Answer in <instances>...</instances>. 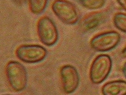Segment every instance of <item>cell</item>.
<instances>
[{"label": "cell", "mask_w": 126, "mask_h": 95, "mask_svg": "<svg viewBox=\"0 0 126 95\" xmlns=\"http://www.w3.org/2000/svg\"><path fill=\"white\" fill-rule=\"evenodd\" d=\"M5 73L9 85L14 91L20 92L26 88L28 77L23 65L17 61H9L6 66Z\"/></svg>", "instance_id": "cell-1"}, {"label": "cell", "mask_w": 126, "mask_h": 95, "mask_svg": "<svg viewBox=\"0 0 126 95\" xmlns=\"http://www.w3.org/2000/svg\"><path fill=\"white\" fill-rule=\"evenodd\" d=\"M112 67V61L107 54L98 55L93 60L90 70V78L92 83L98 84L103 82L109 75Z\"/></svg>", "instance_id": "cell-2"}, {"label": "cell", "mask_w": 126, "mask_h": 95, "mask_svg": "<svg viewBox=\"0 0 126 95\" xmlns=\"http://www.w3.org/2000/svg\"><path fill=\"white\" fill-rule=\"evenodd\" d=\"M51 8L56 17L66 24L74 25L79 21V17L78 9L68 0H55Z\"/></svg>", "instance_id": "cell-3"}, {"label": "cell", "mask_w": 126, "mask_h": 95, "mask_svg": "<svg viewBox=\"0 0 126 95\" xmlns=\"http://www.w3.org/2000/svg\"><path fill=\"white\" fill-rule=\"evenodd\" d=\"M37 30L39 39L44 45L51 47L57 43L59 38L58 29L50 17H41L38 21Z\"/></svg>", "instance_id": "cell-4"}, {"label": "cell", "mask_w": 126, "mask_h": 95, "mask_svg": "<svg viewBox=\"0 0 126 95\" xmlns=\"http://www.w3.org/2000/svg\"><path fill=\"white\" fill-rule=\"evenodd\" d=\"M16 54L23 62L34 64L43 61L47 55V51L45 48L39 45L24 44L17 48Z\"/></svg>", "instance_id": "cell-5"}, {"label": "cell", "mask_w": 126, "mask_h": 95, "mask_svg": "<svg viewBox=\"0 0 126 95\" xmlns=\"http://www.w3.org/2000/svg\"><path fill=\"white\" fill-rule=\"evenodd\" d=\"M120 35L115 31H109L98 34L90 41L91 47L98 52H106L114 49L120 42Z\"/></svg>", "instance_id": "cell-6"}, {"label": "cell", "mask_w": 126, "mask_h": 95, "mask_svg": "<svg viewBox=\"0 0 126 95\" xmlns=\"http://www.w3.org/2000/svg\"><path fill=\"white\" fill-rule=\"evenodd\" d=\"M59 74L64 93L69 94L74 92L79 83V75L76 68L71 65H65L60 68Z\"/></svg>", "instance_id": "cell-7"}, {"label": "cell", "mask_w": 126, "mask_h": 95, "mask_svg": "<svg viewBox=\"0 0 126 95\" xmlns=\"http://www.w3.org/2000/svg\"><path fill=\"white\" fill-rule=\"evenodd\" d=\"M107 17V13L105 11L93 12L87 14L81 19L79 28L83 32L92 31L104 23Z\"/></svg>", "instance_id": "cell-8"}, {"label": "cell", "mask_w": 126, "mask_h": 95, "mask_svg": "<svg viewBox=\"0 0 126 95\" xmlns=\"http://www.w3.org/2000/svg\"><path fill=\"white\" fill-rule=\"evenodd\" d=\"M102 92L104 95H126V81L117 80L108 82L102 88Z\"/></svg>", "instance_id": "cell-9"}, {"label": "cell", "mask_w": 126, "mask_h": 95, "mask_svg": "<svg viewBox=\"0 0 126 95\" xmlns=\"http://www.w3.org/2000/svg\"><path fill=\"white\" fill-rule=\"evenodd\" d=\"M48 1L49 0H28L30 11L34 15L41 14L45 10Z\"/></svg>", "instance_id": "cell-10"}, {"label": "cell", "mask_w": 126, "mask_h": 95, "mask_svg": "<svg viewBox=\"0 0 126 95\" xmlns=\"http://www.w3.org/2000/svg\"><path fill=\"white\" fill-rule=\"evenodd\" d=\"M83 7L88 9L95 10L104 6L106 0H78Z\"/></svg>", "instance_id": "cell-11"}, {"label": "cell", "mask_w": 126, "mask_h": 95, "mask_svg": "<svg viewBox=\"0 0 126 95\" xmlns=\"http://www.w3.org/2000/svg\"><path fill=\"white\" fill-rule=\"evenodd\" d=\"M113 22L117 29L126 33V13H118L113 18Z\"/></svg>", "instance_id": "cell-12"}, {"label": "cell", "mask_w": 126, "mask_h": 95, "mask_svg": "<svg viewBox=\"0 0 126 95\" xmlns=\"http://www.w3.org/2000/svg\"><path fill=\"white\" fill-rule=\"evenodd\" d=\"M12 2L18 6L22 5L26 2L27 0H12Z\"/></svg>", "instance_id": "cell-13"}, {"label": "cell", "mask_w": 126, "mask_h": 95, "mask_svg": "<svg viewBox=\"0 0 126 95\" xmlns=\"http://www.w3.org/2000/svg\"><path fill=\"white\" fill-rule=\"evenodd\" d=\"M121 7L126 11V0H116Z\"/></svg>", "instance_id": "cell-14"}, {"label": "cell", "mask_w": 126, "mask_h": 95, "mask_svg": "<svg viewBox=\"0 0 126 95\" xmlns=\"http://www.w3.org/2000/svg\"><path fill=\"white\" fill-rule=\"evenodd\" d=\"M122 72H123L124 76L126 78V62H125L123 65V68H122Z\"/></svg>", "instance_id": "cell-15"}, {"label": "cell", "mask_w": 126, "mask_h": 95, "mask_svg": "<svg viewBox=\"0 0 126 95\" xmlns=\"http://www.w3.org/2000/svg\"><path fill=\"white\" fill-rule=\"evenodd\" d=\"M121 55L122 57L126 58V45L122 51Z\"/></svg>", "instance_id": "cell-16"}]
</instances>
